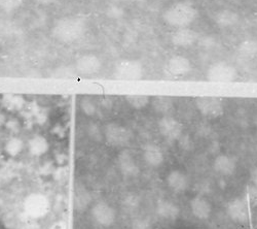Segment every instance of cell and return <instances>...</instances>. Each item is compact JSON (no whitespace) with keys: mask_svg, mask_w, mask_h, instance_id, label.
<instances>
[{"mask_svg":"<svg viewBox=\"0 0 257 229\" xmlns=\"http://www.w3.org/2000/svg\"><path fill=\"white\" fill-rule=\"evenodd\" d=\"M87 20L80 16L70 15L57 19L51 27L52 38L63 46L79 43L88 33Z\"/></svg>","mask_w":257,"mask_h":229,"instance_id":"6da1fadb","label":"cell"},{"mask_svg":"<svg viewBox=\"0 0 257 229\" xmlns=\"http://www.w3.org/2000/svg\"><path fill=\"white\" fill-rule=\"evenodd\" d=\"M199 18L200 11L198 7L186 0L171 4L162 14V20L165 25L172 29L191 27Z\"/></svg>","mask_w":257,"mask_h":229,"instance_id":"7a4b0ae2","label":"cell"},{"mask_svg":"<svg viewBox=\"0 0 257 229\" xmlns=\"http://www.w3.org/2000/svg\"><path fill=\"white\" fill-rule=\"evenodd\" d=\"M25 216L32 221H41L50 216L53 211V201L51 197L40 191L28 193L22 203Z\"/></svg>","mask_w":257,"mask_h":229,"instance_id":"3957f363","label":"cell"},{"mask_svg":"<svg viewBox=\"0 0 257 229\" xmlns=\"http://www.w3.org/2000/svg\"><path fill=\"white\" fill-rule=\"evenodd\" d=\"M205 78L210 83L227 84L235 82L240 78L239 69L227 60L214 61L207 67Z\"/></svg>","mask_w":257,"mask_h":229,"instance_id":"277c9868","label":"cell"},{"mask_svg":"<svg viewBox=\"0 0 257 229\" xmlns=\"http://www.w3.org/2000/svg\"><path fill=\"white\" fill-rule=\"evenodd\" d=\"M145 74L143 62L134 58H123L115 62L112 77L118 81H138Z\"/></svg>","mask_w":257,"mask_h":229,"instance_id":"5b68a950","label":"cell"},{"mask_svg":"<svg viewBox=\"0 0 257 229\" xmlns=\"http://www.w3.org/2000/svg\"><path fill=\"white\" fill-rule=\"evenodd\" d=\"M90 215L96 225L102 228H110L117 222L118 214L115 206L106 200H98L91 204Z\"/></svg>","mask_w":257,"mask_h":229,"instance_id":"8992f818","label":"cell"},{"mask_svg":"<svg viewBox=\"0 0 257 229\" xmlns=\"http://www.w3.org/2000/svg\"><path fill=\"white\" fill-rule=\"evenodd\" d=\"M104 67V61L102 57L96 53L88 52L78 55L73 63L74 72L82 77L98 75Z\"/></svg>","mask_w":257,"mask_h":229,"instance_id":"52a82bcc","label":"cell"},{"mask_svg":"<svg viewBox=\"0 0 257 229\" xmlns=\"http://www.w3.org/2000/svg\"><path fill=\"white\" fill-rule=\"evenodd\" d=\"M104 138L107 143L114 148H122L132 140V132L125 125L118 122H110L103 130Z\"/></svg>","mask_w":257,"mask_h":229,"instance_id":"ba28073f","label":"cell"},{"mask_svg":"<svg viewBox=\"0 0 257 229\" xmlns=\"http://www.w3.org/2000/svg\"><path fill=\"white\" fill-rule=\"evenodd\" d=\"M198 112L207 119H218L225 113V103L222 98L216 96H201L195 99Z\"/></svg>","mask_w":257,"mask_h":229,"instance_id":"9c48e42d","label":"cell"},{"mask_svg":"<svg viewBox=\"0 0 257 229\" xmlns=\"http://www.w3.org/2000/svg\"><path fill=\"white\" fill-rule=\"evenodd\" d=\"M165 67L170 75L174 78H185L194 71L195 63L188 56L175 53L167 58Z\"/></svg>","mask_w":257,"mask_h":229,"instance_id":"30bf717a","label":"cell"},{"mask_svg":"<svg viewBox=\"0 0 257 229\" xmlns=\"http://www.w3.org/2000/svg\"><path fill=\"white\" fill-rule=\"evenodd\" d=\"M201 34L194 28L174 29L170 35V43L174 48L180 50H188L200 43Z\"/></svg>","mask_w":257,"mask_h":229,"instance_id":"8fae6325","label":"cell"},{"mask_svg":"<svg viewBox=\"0 0 257 229\" xmlns=\"http://www.w3.org/2000/svg\"><path fill=\"white\" fill-rule=\"evenodd\" d=\"M158 130L166 140L176 141L183 135L184 125L175 117L162 116L158 121Z\"/></svg>","mask_w":257,"mask_h":229,"instance_id":"7c38bea8","label":"cell"},{"mask_svg":"<svg viewBox=\"0 0 257 229\" xmlns=\"http://www.w3.org/2000/svg\"><path fill=\"white\" fill-rule=\"evenodd\" d=\"M227 216L237 224H246L250 219L249 203L246 197L238 196L231 199L226 206Z\"/></svg>","mask_w":257,"mask_h":229,"instance_id":"4fadbf2b","label":"cell"},{"mask_svg":"<svg viewBox=\"0 0 257 229\" xmlns=\"http://www.w3.org/2000/svg\"><path fill=\"white\" fill-rule=\"evenodd\" d=\"M26 150L31 157L41 158L50 152L51 142L46 135L36 133L26 140Z\"/></svg>","mask_w":257,"mask_h":229,"instance_id":"5bb4252c","label":"cell"},{"mask_svg":"<svg viewBox=\"0 0 257 229\" xmlns=\"http://www.w3.org/2000/svg\"><path fill=\"white\" fill-rule=\"evenodd\" d=\"M142 158L148 166L153 169H159L165 163L166 155L160 144L149 142L142 149Z\"/></svg>","mask_w":257,"mask_h":229,"instance_id":"9a60e30c","label":"cell"},{"mask_svg":"<svg viewBox=\"0 0 257 229\" xmlns=\"http://www.w3.org/2000/svg\"><path fill=\"white\" fill-rule=\"evenodd\" d=\"M215 25L221 29H227L237 26L241 22V15L230 9H222L213 16Z\"/></svg>","mask_w":257,"mask_h":229,"instance_id":"2e32d148","label":"cell"},{"mask_svg":"<svg viewBox=\"0 0 257 229\" xmlns=\"http://www.w3.org/2000/svg\"><path fill=\"white\" fill-rule=\"evenodd\" d=\"M168 188L174 193H183L189 187V179L185 173L179 170H172L166 176Z\"/></svg>","mask_w":257,"mask_h":229,"instance_id":"e0dca14e","label":"cell"},{"mask_svg":"<svg viewBox=\"0 0 257 229\" xmlns=\"http://www.w3.org/2000/svg\"><path fill=\"white\" fill-rule=\"evenodd\" d=\"M189 207L192 216L198 220H208L212 215V204L204 196H195L189 201Z\"/></svg>","mask_w":257,"mask_h":229,"instance_id":"ac0fdd59","label":"cell"},{"mask_svg":"<svg viewBox=\"0 0 257 229\" xmlns=\"http://www.w3.org/2000/svg\"><path fill=\"white\" fill-rule=\"evenodd\" d=\"M213 170L222 177H230L237 170V162L227 154H219L213 160Z\"/></svg>","mask_w":257,"mask_h":229,"instance_id":"d6986e66","label":"cell"},{"mask_svg":"<svg viewBox=\"0 0 257 229\" xmlns=\"http://www.w3.org/2000/svg\"><path fill=\"white\" fill-rule=\"evenodd\" d=\"M3 149L8 157L18 158L26 150V140L19 135H12L5 141Z\"/></svg>","mask_w":257,"mask_h":229,"instance_id":"ffe728a7","label":"cell"},{"mask_svg":"<svg viewBox=\"0 0 257 229\" xmlns=\"http://www.w3.org/2000/svg\"><path fill=\"white\" fill-rule=\"evenodd\" d=\"M157 214L158 216L168 222H172L178 219L180 215L179 206L170 200H160L157 205Z\"/></svg>","mask_w":257,"mask_h":229,"instance_id":"44dd1931","label":"cell"},{"mask_svg":"<svg viewBox=\"0 0 257 229\" xmlns=\"http://www.w3.org/2000/svg\"><path fill=\"white\" fill-rule=\"evenodd\" d=\"M118 166L119 170L122 174H124L125 176H136L139 173V166L137 164V162L135 161V159L133 158V156L124 151L122 152L119 156H118Z\"/></svg>","mask_w":257,"mask_h":229,"instance_id":"7402d4cb","label":"cell"},{"mask_svg":"<svg viewBox=\"0 0 257 229\" xmlns=\"http://www.w3.org/2000/svg\"><path fill=\"white\" fill-rule=\"evenodd\" d=\"M237 52L240 57L244 59H253L257 57V39L255 38H245L240 41Z\"/></svg>","mask_w":257,"mask_h":229,"instance_id":"603a6c76","label":"cell"},{"mask_svg":"<svg viewBox=\"0 0 257 229\" xmlns=\"http://www.w3.org/2000/svg\"><path fill=\"white\" fill-rule=\"evenodd\" d=\"M151 106L161 116H167L174 109V101L171 97L157 96L152 98Z\"/></svg>","mask_w":257,"mask_h":229,"instance_id":"cb8c5ba5","label":"cell"},{"mask_svg":"<svg viewBox=\"0 0 257 229\" xmlns=\"http://www.w3.org/2000/svg\"><path fill=\"white\" fill-rule=\"evenodd\" d=\"M123 98L126 105L135 111H143L152 103V97L147 95H125Z\"/></svg>","mask_w":257,"mask_h":229,"instance_id":"d4e9b609","label":"cell"},{"mask_svg":"<svg viewBox=\"0 0 257 229\" xmlns=\"http://www.w3.org/2000/svg\"><path fill=\"white\" fill-rule=\"evenodd\" d=\"M79 108H80L82 114H84L87 117H94L98 110V106L95 102V100L93 98H90L87 96L81 98V100L79 102Z\"/></svg>","mask_w":257,"mask_h":229,"instance_id":"484cf974","label":"cell"},{"mask_svg":"<svg viewBox=\"0 0 257 229\" xmlns=\"http://www.w3.org/2000/svg\"><path fill=\"white\" fill-rule=\"evenodd\" d=\"M25 0H0V11L4 13H15L22 8Z\"/></svg>","mask_w":257,"mask_h":229,"instance_id":"4316f807","label":"cell"},{"mask_svg":"<svg viewBox=\"0 0 257 229\" xmlns=\"http://www.w3.org/2000/svg\"><path fill=\"white\" fill-rule=\"evenodd\" d=\"M246 198L248 203L252 206H257V187L249 184L246 189Z\"/></svg>","mask_w":257,"mask_h":229,"instance_id":"83f0119b","label":"cell"},{"mask_svg":"<svg viewBox=\"0 0 257 229\" xmlns=\"http://www.w3.org/2000/svg\"><path fill=\"white\" fill-rule=\"evenodd\" d=\"M33 3L38 7L49 8V7H52V6H55L56 4H58L59 0H33Z\"/></svg>","mask_w":257,"mask_h":229,"instance_id":"f1b7e54d","label":"cell"},{"mask_svg":"<svg viewBox=\"0 0 257 229\" xmlns=\"http://www.w3.org/2000/svg\"><path fill=\"white\" fill-rule=\"evenodd\" d=\"M49 229H67V225L66 223L62 221V220H58L56 222H54Z\"/></svg>","mask_w":257,"mask_h":229,"instance_id":"f546056e","label":"cell"},{"mask_svg":"<svg viewBox=\"0 0 257 229\" xmlns=\"http://www.w3.org/2000/svg\"><path fill=\"white\" fill-rule=\"evenodd\" d=\"M250 180L251 184L257 187V168H254L250 173Z\"/></svg>","mask_w":257,"mask_h":229,"instance_id":"4dcf8cb0","label":"cell"},{"mask_svg":"<svg viewBox=\"0 0 257 229\" xmlns=\"http://www.w3.org/2000/svg\"><path fill=\"white\" fill-rule=\"evenodd\" d=\"M0 229H11L8 225H6L4 222L0 221Z\"/></svg>","mask_w":257,"mask_h":229,"instance_id":"1f68e13d","label":"cell"},{"mask_svg":"<svg viewBox=\"0 0 257 229\" xmlns=\"http://www.w3.org/2000/svg\"><path fill=\"white\" fill-rule=\"evenodd\" d=\"M111 3H115V4H120V3H126V2H130V0H109Z\"/></svg>","mask_w":257,"mask_h":229,"instance_id":"d6a6232c","label":"cell"},{"mask_svg":"<svg viewBox=\"0 0 257 229\" xmlns=\"http://www.w3.org/2000/svg\"><path fill=\"white\" fill-rule=\"evenodd\" d=\"M255 125H256V127H257V113H256V117H255Z\"/></svg>","mask_w":257,"mask_h":229,"instance_id":"836d02e7","label":"cell"}]
</instances>
